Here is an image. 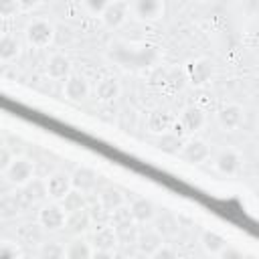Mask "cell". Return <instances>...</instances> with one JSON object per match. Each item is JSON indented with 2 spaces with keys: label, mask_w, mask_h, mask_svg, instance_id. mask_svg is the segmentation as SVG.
I'll return each instance as SVG.
<instances>
[{
  "label": "cell",
  "mask_w": 259,
  "mask_h": 259,
  "mask_svg": "<svg viewBox=\"0 0 259 259\" xmlns=\"http://www.w3.org/2000/svg\"><path fill=\"white\" fill-rule=\"evenodd\" d=\"M55 36H57V28L47 18H34L24 28V38L32 49H47L49 45H53Z\"/></svg>",
  "instance_id": "6da1fadb"
},
{
  "label": "cell",
  "mask_w": 259,
  "mask_h": 259,
  "mask_svg": "<svg viewBox=\"0 0 259 259\" xmlns=\"http://www.w3.org/2000/svg\"><path fill=\"white\" fill-rule=\"evenodd\" d=\"M4 180L16 188H24L28 182L34 180V164L32 160L24 158V156H16L14 162L2 172Z\"/></svg>",
  "instance_id": "7a4b0ae2"
},
{
  "label": "cell",
  "mask_w": 259,
  "mask_h": 259,
  "mask_svg": "<svg viewBox=\"0 0 259 259\" xmlns=\"http://www.w3.org/2000/svg\"><path fill=\"white\" fill-rule=\"evenodd\" d=\"M67 217L69 214L61 206V202L49 200L38 210V225L42 227V231H59V229H65Z\"/></svg>",
  "instance_id": "3957f363"
},
{
  "label": "cell",
  "mask_w": 259,
  "mask_h": 259,
  "mask_svg": "<svg viewBox=\"0 0 259 259\" xmlns=\"http://www.w3.org/2000/svg\"><path fill=\"white\" fill-rule=\"evenodd\" d=\"M164 243H166V241H164V235L158 231L156 225H144V227L138 229L136 245H138L140 253H144V255L150 257V255L156 253Z\"/></svg>",
  "instance_id": "277c9868"
},
{
  "label": "cell",
  "mask_w": 259,
  "mask_h": 259,
  "mask_svg": "<svg viewBox=\"0 0 259 259\" xmlns=\"http://www.w3.org/2000/svg\"><path fill=\"white\" fill-rule=\"evenodd\" d=\"M45 184H47V196L49 200H63L71 190H73V178L67 174V172H53L45 178Z\"/></svg>",
  "instance_id": "5b68a950"
},
{
  "label": "cell",
  "mask_w": 259,
  "mask_h": 259,
  "mask_svg": "<svg viewBox=\"0 0 259 259\" xmlns=\"http://www.w3.org/2000/svg\"><path fill=\"white\" fill-rule=\"evenodd\" d=\"M45 73H47L49 79H53V81H63V83H65V81L73 75L69 57H67L65 53H61V51L53 53V55L47 59V63H45Z\"/></svg>",
  "instance_id": "8992f818"
},
{
  "label": "cell",
  "mask_w": 259,
  "mask_h": 259,
  "mask_svg": "<svg viewBox=\"0 0 259 259\" xmlns=\"http://www.w3.org/2000/svg\"><path fill=\"white\" fill-rule=\"evenodd\" d=\"M130 212H132V219L138 227H144V225H154V221L158 219L160 210L158 206L148 200V198H134L130 202Z\"/></svg>",
  "instance_id": "52a82bcc"
},
{
  "label": "cell",
  "mask_w": 259,
  "mask_h": 259,
  "mask_svg": "<svg viewBox=\"0 0 259 259\" xmlns=\"http://www.w3.org/2000/svg\"><path fill=\"white\" fill-rule=\"evenodd\" d=\"M130 14L142 22H154L164 14V2H160V0L130 2Z\"/></svg>",
  "instance_id": "ba28073f"
},
{
  "label": "cell",
  "mask_w": 259,
  "mask_h": 259,
  "mask_svg": "<svg viewBox=\"0 0 259 259\" xmlns=\"http://www.w3.org/2000/svg\"><path fill=\"white\" fill-rule=\"evenodd\" d=\"M89 241H91L95 251H113L115 245L119 243L117 233L111 225H95Z\"/></svg>",
  "instance_id": "9c48e42d"
},
{
  "label": "cell",
  "mask_w": 259,
  "mask_h": 259,
  "mask_svg": "<svg viewBox=\"0 0 259 259\" xmlns=\"http://www.w3.org/2000/svg\"><path fill=\"white\" fill-rule=\"evenodd\" d=\"M89 93H91V85H89V81H87L83 75H79V73H73V75L63 83V95H65L67 99H71V101H83V99L89 97Z\"/></svg>",
  "instance_id": "30bf717a"
},
{
  "label": "cell",
  "mask_w": 259,
  "mask_h": 259,
  "mask_svg": "<svg viewBox=\"0 0 259 259\" xmlns=\"http://www.w3.org/2000/svg\"><path fill=\"white\" fill-rule=\"evenodd\" d=\"M204 123H206V113H204L198 105H188V107H184L182 113H180V117H178L180 130H182V132H190V134L202 130Z\"/></svg>",
  "instance_id": "8fae6325"
},
{
  "label": "cell",
  "mask_w": 259,
  "mask_h": 259,
  "mask_svg": "<svg viewBox=\"0 0 259 259\" xmlns=\"http://www.w3.org/2000/svg\"><path fill=\"white\" fill-rule=\"evenodd\" d=\"M217 117H219V123H221L223 130L235 132V130H239V127L243 125V121H245V109H243L241 105H237V103H229L227 107H223V109L219 111Z\"/></svg>",
  "instance_id": "7c38bea8"
},
{
  "label": "cell",
  "mask_w": 259,
  "mask_h": 259,
  "mask_svg": "<svg viewBox=\"0 0 259 259\" xmlns=\"http://www.w3.org/2000/svg\"><path fill=\"white\" fill-rule=\"evenodd\" d=\"M93 214L89 208H83V210H77L73 214L67 217V225L65 229L73 235V237H83V233H87L91 227H93Z\"/></svg>",
  "instance_id": "4fadbf2b"
},
{
  "label": "cell",
  "mask_w": 259,
  "mask_h": 259,
  "mask_svg": "<svg viewBox=\"0 0 259 259\" xmlns=\"http://www.w3.org/2000/svg\"><path fill=\"white\" fill-rule=\"evenodd\" d=\"M127 16H132L130 14V2H109L101 20L107 28H119L127 20Z\"/></svg>",
  "instance_id": "5bb4252c"
},
{
  "label": "cell",
  "mask_w": 259,
  "mask_h": 259,
  "mask_svg": "<svg viewBox=\"0 0 259 259\" xmlns=\"http://www.w3.org/2000/svg\"><path fill=\"white\" fill-rule=\"evenodd\" d=\"M97 204H99L107 214H111V212H115L117 208H121V206H125V204H130V202H127V198H125V194H123L121 190L109 186V188H103V190L99 192Z\"/></svg>",
  "instance_id": "9a60e30c"
},
{
  "label": "cell",
  "mask_w": 259,
  "mask_h": 259,
  "mask_svg": "<svg viewBox=\"0 0 259 259\" xmlns=\"http://www.w3.org/2000/svg\"><path fill=\"white\" fill-rule=\"evenodd\" d=\"M198 243H200L202 251H204L206 255H210V257H219V255H221V251L229 245V243H227V239H225L221 233L210 231V229H204V231L200 233Z\"/></svg>",
  "instance_id": "2e32d148"
},
{
  "label": "cell",
  "mask_w": 259,
  "mask_h": 259,
  "mask_svg": "<svg viewBox=\"0 0 259 259\" xmlns=\"http://www.w3.org/2000/svg\"><path fill=\"white\" fill-rule=\"evenodd\" d=\"M95 253L93 245L85 237H71V241L65 243V257L67 259H91Z\"/></svg>",
  "instance_id": "e0dca14e"
},
{
  "label": "cell",
  "mask_w": 259,
  "mask_h": 259,
  "mask_svg": "<svg viewBox=\"0 0 259 259\" xmlns=\"http://www.w3.org/2000/svg\"><path fill=\"white\" fill-rule=\"evenodd\" d=\"M71 178H73V188L83 192L85 196L97 188V180H99V176L89 168H77Z\"/></svg>",
  "instance_id": "ac0fdd59"
},
{
  "label": "cell",
  "mask_w": 259,
  "mask_h": 259,
  "mask_svg": "<svg viewBox=\"0 0 259 259\" xmlns=\"http://www.w3.org/2000/svg\"><path fill=\"white\" fill-rule=\"evenodd\" d=\"M20 51H22V45H20V40L16 38V34L4 32V34L0 36V61H2L4 65L16 61V57L20 55Z\"/></svg>",
  "instance_id": "d6986e66"
},
{
  "label": "cell",
  "mask_w": 259,
  "mask_h": 259,
  "mask_svg": "<svg viewBox=\"0 0 259 259\" xmlns=\"http://www.w3.org/2000/svg\"><path fill=\"white\" fill-rule=\"evenodd\" d=\"M214 168L221 174H235L241 168V158L233 150H223L214 156Z\"/></svg>",
  "instance_id": "ffe728a7"
},
{
  "label": "cell",
  "mask_w": 259,
  "mask_h": 259,
  "mask_svg": "<svg viewBox=\"0 0 259 259\" xmlns=\"http://www.w3.org/2000/svg\"><path fill=\"white\" fill-rule=\"evenodd\" d=\"M119 95V83L113 77H103L95 83V97L99 101H113Z\"/></svg>",
  "instance_id": "44dd1931"
},
{
  "label": "cell",
  "mask_w": 259,
  "mask_h": 259,
  "mask_svg": "<svg viewBox=\"0 0 259 259\" xmlns=\"http://www.w3.org/2000/svg\"><path fill=\"white\" fill-rule=\"evenodd\" d=\"M174 125H176V119L166 111H154L148 117V127L154 134H166V132L174 130Z\"/></svg>",
  "instance_id": "7402d4cb"
},
{
  "label": "cell",
  "mask_w": 259,
  "mask_h": 259,
  "mask_svg": "<svg viewBox=\"0 0 259 259\" xmlns=\"http://www.w3.org/2000/svg\"><path fill=\"white\" fill-rule=\"evenodd\" d=\"M38 259H67L65 257V243L55 241V239H45L36 247Z\"/></svg>",
  "instance_id": "603a6c76"
},
{
  "label": "cell",
  "mask_w": 259,
  "mask_h": 259,
  "mask_svg": "<svg viewBox=\"0 0 259 259\" xmlns=\"http://www.w3.org/2000/svg\"><path fill=\"white\" fill-rule=\"evenodd\" d=\"M182 158L188 160V162H204L210 158V150L206 148L204 142H188L184 148H182Z\"/></svg>",
  "instance_id": "cb8c5ba5"
},
{
  "label": "cell",
  "mask_w": 259,
  "mask_h": 259,
  "mask_svg": "<svg viewBox=\"0 0 259 259\" xmlns=\"http://www.w3.org/2000/svg\"><path fill=\"white\" fill-rule=\"evenodd\" d=\"M59 202H61V206L65 208L67 214H73V212H77V210L87 208V206H85V194L79 192V190H75V188H73L63 200H59Z\"/></svg>",
  "instance_id": "d4e9b609"
},
{
  "label": "cell",
  "mask_w": 259,
  "mask_h": 259,
  "mask_svg": "<svg viewBox=\"0 0 259 259\" xmlns=\"http://www.w3.org/2000/svg\"><path fill=\"white\" fill-rule=\"evenodd\" d=\"M210 73H212V67L204 59H198V61H194L190 65V79H192V83H198V85L206 83L210 79Z\"/></svg>",
  "instance_id": "484cf974"
},
{
  "label": "cell",
  "mask_w": 259,
  "mask_h": 259,
  "mask_svg": "<svg viewBox=\"0 0 259 259\" xmlns=\"http://www.w3.org/2000/svg\"><path fill=\"white\" fill-rule=\"evenodd\" d=\"M22 190H24L26 198L32 200V202L42 200V198H49V196H47V184H45V180H36V178H34V180L28 182Z\"/></svg>",
  "instance_id": "4316f807"
},
{
  "label": "cell",
  "mask_w": 259,
  "mask_h": 259,
  "mask_svg": "<svg viewBox=\"0 0 259 259\" xmlns=\"http://www.w3.org/2000/svg\"><path fill=\"white\" fill-rule=\"evenodd\" d=\"M107 6H109V2H95V0L81 2V8L85 10V14H87V16H97V18H101V16L105 14Z\"/></svg>",
  "instance_id": "83f0119b"
},
{
  "label": "cell",
  "mask_w": 259,
  "mask_h": 259,
  "mask_svg": "<svg viewBox=\"0 0 259 259\" xmlns=\"http://www.w3.org/2000/svg\"><path fill=\"white\" fill-rule=\"evenodd\" d=\"M148 259H178V253H176V249L174 247H170V245H162L156 253H152Z\"/></svg>",
  "instance_id": "f1b7e54d"
},
{
  "label": "cell",
  "mask_w": 259,
  "mask_h": 259,
  "mask_svg": "<svg viewBox=\"0 0 259 259\" xmlns=\"http://www.w3.org/2000/svg\"><path fill=\"white\" fill-rule=\"evenodd\" d=\"M14 158H16V156H14L6 146H2V150H0V172H4V170L14 162Z\"/></svg>",
  "instance_id": "f546056e"
},
{
  "label": "cell",
  "mask_w": 259,
  "mask_h": 259,
  "mask_svg": "<svg viewBox=\"0 0 259 259\" xmlns=\"http://www.w3.org/2000/svg\"><path fill=\"white\" fill-rule=\"evenodd\" d=\"M217 259H245V255H243L239 249H235V247L227 245V247L221 251V255H219Z\"/></svg>",
  "instance_id": "4dcf8cb0"
},
{
  "label": "cell",
  "mask_w": 259,
  "mask_h": 259,
  "mask_svg": "<svg viewBox=\"0 0 259 259\" xmlns=\"http://www.w3.org/2000/svg\"><path fill=\"white\" fill-rule=\"evenodd\" d=\"M91 259H115L113 251H95Z\"/></svg>",
  "instance_id": "1f68e13d"
}]
</instances>
